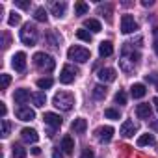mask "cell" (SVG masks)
<instances>
[{
  "label": "cell",
  "instance_id": "37",
  "mask_svg": "<svg viewBox=\"0 0 158 158\" xmlns=\"http://www.w3.org/2000/svg\"><path fill=\"white\" fill-rule=\"evenodd\" d=\"M10 136V121L8 119H2V138L6 139Z\"/></svg>",
  "mask_w": 158,
  "mask_h": 158
},
{
  "label": "cell",
  "instance_id": "45",
  "mask_svg": "<svg viewBox=\"0 0 158 158\" xmlns=\"http://www.w3.org/2000/svg\"><path fill=\"white\" fill-rule=\"evenodd\" d=\"M151 127H152L154 130H158V121H152V123H151Z\"/></svg>",
  "mask_w": 158,
  "mask_h": 158
},
{
  "label": "cell",
  "instance_id": "26",
  "mask_svg": "<svg viewBox=\"0 0 158 158\" xmlns=\"http://www.w3.org/2000/svg\"><path fill=\"white\" fill-rule=\"evenodd\" d=\"M88 11H89V6L86 2H76L74 4V13L76 15H86Z\"/></svg>",
  "mask_w": 158,
  "mask_h": 158
},
{
  "label": "cell",
  "instance_id": "21",
  "mask_svg": "<svg viewBox=\"0 0 158 158\" xmlns=\"http://www.w3.org/2000/svg\"><path fill=\"white\" fill-rule=\"evenodd\" d=\"M84 28L91 30L93 34H97V32H101V30H102L101 23H99V21H95V19H86V21H84Z\"/></svg>",
  "mask_w": 158,
  "mask_h": 158
},
{
  "label": "cell",
  "instance_id": "8",
  "mask_svg": "<svg viewBox=\"0 0 158 158\" xmlns=\"http://www.w3.org/2000/svg\"><path fill=\"white\" fill-rule=\"evenodd\" d=\"M11 65L17 73H24L26 69V54L24 52H17L13 58H11Z\"/></svg>",
  "mask_w": 158,
  "mask_h": 158
},
{
  "label": "cell",
  "instance_id": "19",
  "mask_svg": "<svg viewBox=\"0 0 158 158\" xmlns=\"http://www.w3.org/2000/svg\"><path fill=\"white\" fill-rule=\"evenodd\" d=\"M13 99H15L17 104H24V102L30 101V91L28 89H17L15 95H13Z\"/></svg>",
  "mask_w": 158,
  "mask_h": 158
},
{
  "label": "cell",
  "instance_id": "23",
  "mask_svg": "<svg viewBox=\"0 0 158 158\" xmlns=\"http://www.w3.org/2000/svg\"><path fill=\"white\" fill-rule=\"evenodd\" d=\"M154 136L152 134H141L138 138V147H145V145H154Z\"/></svg>",
  "mask_w": 158,
  "mask_h": 158
},
{
  "label": "cell",
  "instance_id": "10",
  "mask_svg": "<svg viewBox=\"0 0 158 158\" xmlns=\"http://www.w3.org/2000/svg\"><path fill=\"white\" fill-rule=\"evenodd\" d=\"M15 115H17V119H21V121H32V119H35V112H34L32 108H28V106L17 108Z\"/></svg>",
  "mask_w": 158,
  "mask_h": 158
},
{
  "label": "cell",
  "instance_id": "17",
  "mask_svg": "<svg viewBox=\"0 0 158 158\" xmlns=\"http://www.w3.org/2000/svg\"><path fill=\"white\" fill-rule=\"evenodd\" d=\"M65 10H67V4H65V2H54V4L50 6L52 15L58 17V19H61V17L65 15Z\"/></svg>",
  "mask_w": 158,
  "mask_h": 158
},
{
  "label": "cell",
  "instance_id": "4",
  "mask_svg": "<svg viewBox=\"0 0 158 158\" xmlns=\"http://www.w3.org/2000/svg\"><path fill=\"white\" fill-rule=\"evenodd\" d=\"M21 41H23L24 45H28V47H34V45L37 43V28H35L34 24L26 23V24L23 26V30H21Z\"/></svg>",
  "mask_w": 158,
  "mask_h": 158
},
{
  "label": "cell",
  "instance_id": "3",
  "mask_svg": "<svg viewBox=\"0 0 158 158\" xmlns=\"http://www.w3.org/2000/svg\"><path fill=\"white\" fill-rule=\"evenodd\" d=\"M34 63H35L37 69L47 71V73H50V71L56 67V60H54L50 54H45V52H37V54H34Z\"/></svg>",
  "mask_w": 158,
  "mask_h": 158
},
{
  "label": "cell",
  "instance_id": "43",
  "mask_svg": "<svg viewBox=\"0 0 158 158\" xmlns=\"http://www.w3.org/2000/svg\"><path fill=\"white\" fill-rule=\"evenodd\" d=\"M39 152H41V149H39V147H34V149H32V154H39Z\"/></svg>",
  "mask_w": 158,
  "mask_h": 158
},
{
  "label": "cell",
  "instance_id": "24",
  "mask_svg": "<svg viewBox=\"0 0 158 158\" xmlns=\"http://www.w3.org/2000/svg\"><path fill=\"white\" fill-rule=\"evenodd\" d=\"M34 19L35 21H39V23H47L48 21V15H47V10L45 8H35V11H34Z\"/></svg>",
  "mask_w": 158,
  "mask_h": 158
},
{
  "label": "cell",
  "instance_id": "11",
  "mask_svg": "<svg viewBox=\"0 0 158 158\" xmlns=\"http://www.w3.org/2000/svg\"><path fill=\"white\" fill-rule=\"evenodd\" d=\"M97 139L99 141H102V143H108L112 138H114V128L112 127H101V128H97Z\"/></svg>",
  "mask_w": 158,
  "mask_h": 158
},
{
  "label": "cell",
  "instance_id": "46",
  "mask_svg": "<svg viewBox=\"0 0 158 158\" xmlns=\"http://www.w3.org/2000/svg\"><path fill=\"white\" fill-rule=\"evenodd\" d=\"M152 47H154V52H156V56H158V39L154 41V45H152Z\"/></svg>",
  "mask_w": 158,
  "mask_h": 158
},
{
  "label": "cell",
  "instance_id": "41",
  "mask_svg": "<svg viewBox=\"0 0 158 158\" xmlns=\"http://www.w3.org/2000/svg\"><path fill=\"white\" fill-rule=\"evenodd\" d=\"M52 158H63L61 151H60V149H54V152H52Z\"/></svg>",
  "mask_w": 158,
  "mask_h": 158
},
{
  "label": "cell",
  "instance_id": "35",
  "mask_svg": "<svg viewBox=\"0 0 158 158\" xmlns=\"http://www.w3.org/2000/svg\"><path fill=\"white\" fill-rule=\"evenodd\" d=\"M114 99H115V102H117V104H127V93H125L123 89H119V91L115 93V97H114Z\"/></svg>",
  "mask_w": 158,
  "mask_h": 158
},
{
  "label": "cell",
  "instance_id": "6",
  "mask_svg": "<svg viewBox=\"0 0 158 158\" xmlns=\"http://www.w3.org/2000/svg\"><path fill=\"white\" fill-rule=\"evenodd\" d=\"M76 74H78V71L73 65H65L61 69V73H60V82L61 84H71V82H74V76Z\"/></svg>",
  "mask_w": 158,
  "mask_h": 158
},
{
  "label": "cell",
  "instance_id": "15",
  "mask_svg": "<svg viewBox=\"0 0 158 158\" xmlns=\"http://www.w3.org/2000/svg\"><path fill=\"white\" fill-rule=\"evenodd\" d=\"M151 104H147V102H141V104H138L136 106V115L139 117V119H151Z\"/></svg>",
  "mask_w": 158,
  "mask_h": 158
},
{
  "label": "cell",
  "instance_id": "38",
  "mask_svg": "<svg viewBox=\"0 0 158 158\" xmlns=\"http://www.w3.org/2000/svg\"><path fill=\"white\" fill-rule=\"evenodd\" d=\"M15 6L21 10H28L30 8V0H15Z\"/></svg>",
  "mask_w": 158,
  "mask_h": 158
},
{
  "label": "cell",
  "instance_id": "22",
  "mask_svg": "<svg viewBox=\"0 0 158 158\" xmlns=\"http://www.w3.org/2000/svg\"><path fill=\"white\" fill-rule=\"evenodd\" d=\"M61 149H63V152H67V154H71V152L74 151V141H73L71 136H63V139H61Z\"/></svg>",
  "mask_w": 158,
  "mask_h": 158
},
{
  "label": "cell",
  "instance_id": "18",
  "mask_svg": "<svg viewBox=\"0 0 158 158\" xmlns=\"http://www.w3.org/2000/svg\"><path fill=\"white\" fill-rule=\"evenodd\" d=\"M99 54H101L102 58L112 56V54H114V45H112V41H102V43L99 45Z\"/></svg>",
  "mask_w": 158,
  "mask_h": 158
},
{
  "label": "cell",
  "instance_id": "27",
  "mask_svg": "<svg viewBox=\"0 0 158 158\" xmlns=\"http://www.w3.org/2000/svg\"><path fill=\"white\" fill-rule=\"evenodd\" d=\"M11 152H13V158H26V149L21 147V145H13L11 147Z\"/></svg>",
  "mask_w": 158,
  "mask_h": 158
},
{
  "label": "cell",
  "instance_id": "40",
  "mask_svg": "<svg viewBox=\"0 0 158 158\" xmlns=\"http://www.w3.org/2000/svg\"><path fill=\"white\" fill-rule=\"evenodd\" d=\"M6 112H8V110H6V104H4V102H0V115H2V119L6 117Z\"/></svg>",
  "mask_w": 158,
  "mask_h": 158
},
{
  "label": "cell",
  "instance_id": "47",
  "mask_svg": "<svg viewBox=\"0 0 158 158\" xmlns=\"http://www.w3.org/2000/svg\"><path fill=\"white\" fill-rule=\"evenodd\" d=\"M156 89H158V86H156Z\"/></svg>",
  "mask_w": 158,
  "mask_h": 158
},
{
  "label": "cell",
  "instance_id": "34",
  "mask_svg": "<svg viewBox=\"0 0 158 158\" xmlns=\"http://www.w3.org/2000/svg\"><path fill=\"white\" fill-rule=\"evenodd\" d=\"M10 82H11V78H10V74H0V89H8V86H10Z\"/></svg>",
  "mask_w": 158,
  "mask_h": 158
},
{
  "label": "cell",
  "instance_id": "31",
  "mask_svg": "<svg viewBox=\"0 0 158 158\" xmlns=\"http://www.w3.org/2000/svg\"><path fill=\"white\" fill-rule=\"evenodd\" d=\"M52 78H39L37 80V88H41V89H48V88H52Z\"/></svg>",
  "mask_w": 158,
  "mask_h": 158
},
{
  "label": "cell",
  "instance_id": "36",
  "mask_svg": "<svg viewBox=\"0 0 158 158\" xmlns=\"http://www.w3.org/2000/svg\"><path fill=\"white\" fill-rule=\"evenodd\" d=\"M145 82L158 86V71H156V73H151V74H145Z\"/></svg>",
  "mask_w": 158,
  "mask_h": 158
},
{
  "label": "cell",
  "instance_id": "30",
  "mask_svg": "<svg viewBox=\"0 0 158 158\" xmlns=\"http://www.w3.org/2000/svg\"><path fill=\"white\" fill-rule=\"evenodd\" d=\"M47 39L50 41L52 47H60V43H61V37H60L58 34H54V32H48V34H47Z\"/></svg>",
  "mask_w": 158,
  "mask_h": 158
},
{
  "label": "cell",
  "instance_id": "14",
  "mask_svg": "<svg viewBox=\"0 0 158 158\" xmlns=\"http://www.w3.org/2000/svg\"><path fill=\"white\" fill-rule=\"evenodd\" d=\"M119 132H121L123 138H132V136L136 134V125H134V121H128V119H127V121L121 125V130H119Z\"/></svg>",
  "mask_w": 158,
  "mask_h": 158
},
{
  "label": "cell",
  "instance_id": "2",
  "mask_svg": "<svg viewBox=\"0 0 158 158\" xmlns=\"http://www.w3.org/2000/svg\"><path fill=\"white\" fill-rule=\"evenodd\" d=\"M52 104H54L58 110L69 112V110L74 106V97H73L71 93H67V91H60V93H56V95H54Z\"/></svg>",
  "mask_w": 158,
  "mask_h": 158
},
{
  "label": "cell",
  "instance_id": "7",
  "mask_svg": "<svg viewBox=\"0 0 158 158\" xmlns=\"http://www.w3.org/2000/svg\"><path fill=\"white\" fill-rule=\"evenodd\" d=\"M138 30V23L134 21L132 15H123L121 17V32L123 34H132Z\"/></svg>",
  "mask_w": 158,
  "mask_h": 158
},
{
  "label": "cell",
  "instance_id": "28",
  "mask_svg": "<svg viewBox=\"0 0 158 158\" xmlns=\"http://www.w3.org/2000/svg\"><path fill=\"white\" fill-rule=\"evenodd\" d=\"M76 37L78 39H82V41H88V43H91V34L86 30V28H80V30H76Z\"/></svg>",
  "mask_w": 158,
  "mask_h": 158
},
{
  "label": "cell",
  "instance_id": "44",
  "mask_svg": "<svg viewBox=\"0 0 158 158\" xmlns=\"http://www.w3.org/2000/svg\"><path fill=\"white\" fill-rule=\"evenodd\" d=\"M152 104H154V108H156V112H158V97L152 99Z\"/></svg>",
  "mask_w": 158,
  "mask_h": 158
},
{
  "label": "cell",
  "instance_id": "33",
  "mask_svg": "<svg viewBox=\"0 0 158 158\" xmlns=\"http://www.w3.org/2000/svg\"><path fill=\"white\" fill-rule=\"evenodd\" d=\"M104 115H106L108 119H119V117H121L119 110H115V108H106V110H104Z\"/></svg>",
  "mask_w": 158,
  "mask_h": 158
},
{
  "label": "cell",
  "instance_id": "9",
  "mask_svg": "<svg viewBox=\"0 0 158 158\" xmlns=\"http://www.w3.org/2000/svg\"><path fill=\"white\" fill-rule=\"evenodd\" d=\"M97 76H99L101 82H114L115 76H117V73H115V69H112V67H102V69H99Z\"/></svg>",
  "mask_w": 158,
  "mask_h": 158
},
{
  "label": "cell",
  "instance_id": "25",
  "mask_svg": "<svg viewBox=\"0 0 158 158\" xmlns=\"http://www.w3.org/2000/svg\"><path fill=\"white\" fill-rule=\"evenodd\" d=\"M32 99H34V104H35L37 108L45 106V102H47V95H45L43 91H37V93H34V95H32Z\"/></svg>",
  "mask_w": 158,
  "mask_h": 158
},
{
  "label": "cell",
  "instance_id": "20",
  "mask_svg": "<svg viewBox=\"0 0 158 158\" xmlns=\"http://www.w3.org/2000/svg\"><path fill=\"white\" fill-rule=\"evenodd\" d=\"M145 93H147V88H145L143 84H134V86L130 88V95H132L134 99H141V97H145Z\"/></svg>",
  "mask_w": 158,
  "mask_h": 158
},
{
  "label": "cell",
  "instance_id": "29",
  "mask_svg": "<svg viewBox=\"0 0 158 158\" xmlns=\"http://www.w3.org/2000/svg\"><path fill=\"white\" fill-rule=\"evenodd\" d=\"M93 97H95L97 101L104 99V97H106V88H104V86H95V88H93Z\"/></svg>",
  "mask_w": 158,
  "mask_h": 158
},
{
  "label": "cell",
  "instance_id": "1",
  "mask_svg": "<svg viewBox=\"0 0 158 158\" xmlns=\"http://www.w3.org/2000/svg\"><path fill=\"white\" fill-rule=\"evenodd\" d=\"M138 60H139V52H134V48L130 47V43H127V45L123 47V50H121V60H119L121 69H123L125 73L134 71Z\"/></svg>",
  "mask_w": 158,
  "mask_h": 158
},
{
  "label": "cell",
  "instance_id": "12",
  "mask_svg": "<svg viewBox=\"0 0 158 158\" xmlns=\"http://www.w3.org/2000/svg\"><path fill=\"white\" fill-rule=\"evenodd\" d=\"M43 121L47 123V125H50L52 128H60L61 127V117L58 115V114H54V112H47L45 115H43Z\"/></svg>",
  "mask_w": 158,
  "mask_h": 158
},
{
  "label": "cell",
  "instance_id": "39",
  "mask_svg": "<svg viewBox=\"0 0 158 158\" xmlns=\"http://www.w3.org/2000/svg\"><path fill=\"white\" fill-rule=\"evenodd\" d=\"M80 158H95V154H93V151L91 149H84V152H82V156Z\"/></svg>",
  "mask_w": 158,
  "mask_h": 158
},
{
  "label": "cell",
  "instance_id": "42",
  "mask_svg": "<svg viewBox=\"0 0 158 158\" xmlns=\"http://www.w3.org/2000/svg\"><path fill=\"white\" fill-rule=\"evenodd\" d=\"M145 8H149V6H152V0H143V2H141Z\"/></svg>",
  "mask_w": 158,
  "mask_h": 158
},
{
  "label": "cell",
  "instance_id": "16",
  "mask_svg": "<svg viewBox=\"0 0 158 158\" xmlns=\"http://www.w3.org/2000/svg\"><path fill=\"white\" fill-rule=\"evenodd\" d=\"M21 136H23V139H24L26 143H35V141L39 139V134H37V130H34V128H23V130H21Z\"/></svg>",
  "mask_w": 158,
  "mask_h": 158
},
{
  "label": "cell",
  "instance_id": "13",
  "mask_svg": "<svg viewBox=\"0 0 158 158\" xmlns=\"http://www.w3.org/2000/svg\"><path fill=\"white\" fill-rule=\"evenodd\" d=\"M86 128H88V121H86L84 117H78V119H74V121L71 123V130H73L74 134H84Z\"/></svg>",
  "mask_w": 158,
  "mask_h": 158
},
{
  "label": "cell",
  "instance_id": "5",
  "mask_svg": "<svg viewBox=\"0 0 158 158\" xmlns=\"http://www.w3.org/2000/svg\"><path fill=\"white\" fill-rule=\"evenodd\" d=\"M67 56H69V60H73V61H78V63H86V61L91 58V54H89V50H88V48H84V47H78V45L71 47V48L67 50Z\"/></svg>",
  "mask_w": 158,
  "mask_h": 158
},
{
  "label": "cell",
  "instance_id": "32",
  "mask_svg": "<svg viewBox=\"0 0 158 158\" xmlns=\"http://www.w3.org/2000/svg\"><path fill=\"white\" fill-rule=\"evenodd\" d=\"M8 24H10V26L21 24V15H19L17 11H11V13H10V19H8Z\"/></svg>",
  "mask_w": 158,
  "mask_h": 158
}]
</instances>
